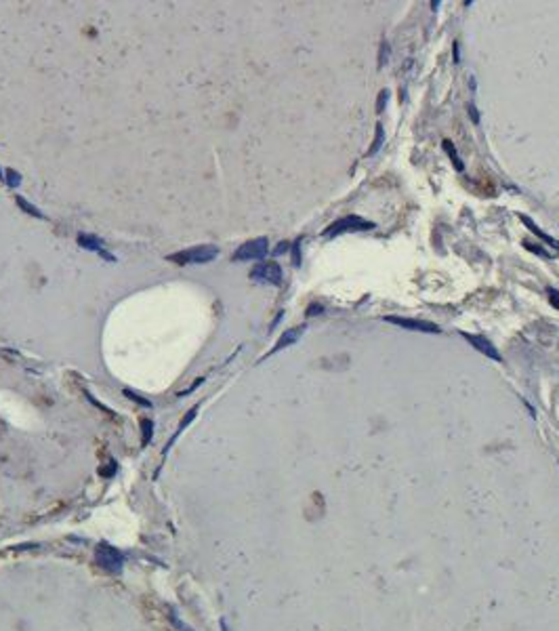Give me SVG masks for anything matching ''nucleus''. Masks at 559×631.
I'll list each match as a JSON object with an SVG mask.
<instances>
[{
    "label": "nucleus",
    "mask_w": 559,
    "mask_h": 631,
    "mask_svg": "<svg viewBox=\"0 0 559 631\" xmlns=\"http://www.w3.org/2000/svg\"><path fill=\"white\" fill-rule=\"evenodd\" d=\"M385 322L395 324L399 328H406V331H416V333H431V335H439L441 328L427 320H416V318H402V316H385Z\"/></svg>",
    "instance_id": "obj_5"
},
{
    "label": "nucleus",
    "mask_w": 559,
    "mask_h": 631,
    "mask_svg": "<svg viewBox=\"0 0 559 631\" xmlns=\"http://www.w3.org/2000/svg\"><path fill=\"white\" fill-rule=\"evenodd\" d=\"M387 55H389V44L387 42H383V47H380V59H378V66H385V61H387Z\"/></svg>",
    "instance_id": "obj_20"
},
{
    "label": "nucleus",
    "mask_w": 559,
    "mask_h": 631,
    "mask_svg": "<svg viewBox=\"0 0 559 631\" xmlns=\"http://www.w3.org/2000/svg\"><path fill=\"white\" fill-rule=\"evenodd\" d=\"M387 97H389V91H380V95H378V101H376V112H383V110H385Z\"/></svg>",
    "instance_id": "obj_18"
},
{
    "label": "nucleus",
    "mask_w": 559,
    "mask_h": 631,
    "mask_svg": "<svg viewBox=\"0 0 559 631\" xmlns=\"http://www.w3.org/2000/svg\"><path fill=\"white\" fill-rule=\"evenodd\" d=\"M452 53H454V61L458 64V61H460V49H458V40H456L454 44H452Z\"/></svg>",
    "instance_id": "obj_22"
},
{
    "label": "nucleus",
    "mask_w": 559,
    "mask_h": 631,
    "mask_svg": "<svg viewBox=\"0 0 559 631\" xmlns=\"http://www.w3.org/2000/svg\"><path fill=\"white\" fill-rule=\"evenodd\" d=\"M319 312H322V307H319V305H309L307 316H315V314H319Z\"/></svg>",
    "instance_id": "obj_23"
},
{
    "label": "nucleus",
    "mask_w": 559,
    "mask_h": 631,
    "mask_svg": "<svg viewBox=\"0 0 559 631\" xmlns=\"http://www.w3.org/2000/svg\"><path fill=\"white\" fill-rule=\"evenodd\" d=\"M523 246H526V248H528V251H532V253H534V255H538V257H545V259H551V257H553L551 253H549V251H547V248H540V246H534V244H532V242H528V240H523Z\"/></svg>",
    "instance_id": "obj_14"
},
{
    "label": "nucleus",
    "mask_w": 559,
    "mask_h": 631,
    "mask_svg": "<svg viewBox=\"0 0 559 631\" xmlns=\"http://www.w3.org/2000/svg\"><path fill=\"white\" fill-rule=\"evenodd\" d=\"M460 337L471 345V348H475L477 351H482L486 358H492L494 362H502V355L498 353V350L494 348V345L488 341V339H484V337H479V335H471V333H460Z\"/></svg>",
    "instance_id": "obj_7"
},
{
    "label": "nucleus",
    "mask_w": 559,
    "mask_h": 631,
    "mask_svg": "<svg viewBox=\"0 0 559 631\" xmlns=\"http://www.w3.org/2000/svg\"><path fill=\"white\" fill-rule=\"evenodd\" d=\"M124 396H126L128 400H135L137 404H141V406H147V408H152V402L149 400H145V398H141L139 394H135V392H130V389H124Z\"/></svg>",
    "instance_id": "obj_16"
},
{
    "label": "nucleus",
    "mask_w": 559,
    "mask_h": 631,
    "mask_svg": "<svg viewBox=\"0 0 559 631\" xmlns=\"http://www.w3.org/2000/svg\"><path fill=\"white\" fill-rule=\"evenodd\" d=\"M78 244L82 246V248H88V251H95V253H99L105 261H110V263H116V257L114 255H110L108 251L103 248V242L97 236H91V234H80L78 236Z\"/></svg>",
    "instance_id": "obj_8"
},
{
    "label": "nucleus",
    "mask_w": 559,
    "mask_h": 631,
    "mask_svg": "<svg viewBox=\"0 0 559 631\" xmlns=\"http://www.w3.org/2000/svg\"><path fill=\"white\" fill-rule=\"evenodd\" d=\"M95 560H97V564H99L103 570H108V572H120L122 566H124L122 552L116 549V547L108 545V543H101L99 547H97Z\"/></svg>",
    "instance_id": "obj_4"
},
{
    "label": "nucleus",
    "mask_w": 559,
    "mask_h": 631,
    "mask_svg": "<svg viewBox=\"0 0 559 631\" xmlns=\"http://www.w3.org/2000/svg\"><path fill=\"white\" fill-rule=\"evenodd\" d=\"M269 251V240L267 238H254V240H248L238 251L232 255V261H256V259H263L265 255Z\"/></svg>",
    "instance_id": "obj_3"
},
{
    "label": "nucleus",
    "mask_w": 559,
    "mask_h": 631,
    "mask_svg": "<svg viewBox=\"0 0 559 631\" xmlns=\"http://www.w3.org/2000/svg\"><path fill=\"white\" fill-rule=\"evenodd\" d=\"M305 333V326H295V328H288V331H284V335L278 339V343L273 345V350L271 351H267V355L265 358H269V355H273V353H278L280 350H284V348H288V345H292V343H297L299 341V337ZM263 358V360H265Z\"/></svg>",
    "instance_id": "obj_9"
},
{
    "label": "nucleus",
    "mask_w": 559,
    "mask_h": 631,
    "mask_svg": "<svg viewBox=\"0 0 559 631\" xmlns=\"http://www.w3.org/2000/svg\"><path fill=\"white\" fill-rule=\"evenodd\" d=\"M549 301H551V305H553V307H557V309H559V290L549 288Z\"/></svg>",
    "instance_id": "obj_19"
},
{
    "label": "nucleus",
    "mask_w": 559,
    "mask_h": 631,
    "mask_svg": "<svg viewBox=\"0 0 559 631\" xmlns=\"http://www.w3.org/2000/svg\"><path fill=\"white\" fill-rule=\"evenodd\" d=\"M441 147L446 149V154L450 156V160H452V164H454V168H458V171H463L465 168V164L460 162V158H458V154H456V149H454V143H452L450 139H443V143H441Z\"/></svg>",
    "instance_id": "obj_11"
},
{
    "label": "nucleus",
    "mask_w": 559,
    "mask_h": 631,
    "mask_svg": "<svg viewBox=\"0 0 559 631\" xmlns=\"http://www.w3.org/2000/svg\"><path fill=\"white\" fill-rule=\"evenodd\" d=\"M290 246H292V244H290V242H286V240H284V242H280V246L276 248V251H273V255H276V257H278V255H284V253H286Z\"/></svg>",
    "instance_id": "obj_21"
},
{
    "label": "nucleus",
    "mask_w": 559,
    "mask_h": 631,
    "mask_svg": "<svg viewBox=\"0 0 559 631\" xmlns=\"http://www.w3.org/2000/svg\"><path fill=\"white\" fill-rule=\"evenodd\" d=\"M469 114H471V120L477 124L479 122V114H477V110L473 108V105H469Z\"/></svg>",
    "instance_id": "obj_24"
},
{
    "label": "nucleus",
    "mask_w": 559,
    "mask_h": 631,
    "mask_svg": "<svg viewBox=\"0 0 559 631\" xmlns=\"http://www.w3.org/2000/svg\"><path fill=\"white\" fill-rule=\"evenodd\" d=\"M374 141H372V145H370V149L366 152V156L368 158H372L374 154H378L380 152V147H383V143H385V129H383V124H376L374 127Z\"/></svg>",
    "instance_id": "obj_10"
},
{
    "label": "nucleus",
    "mask_w": 559,
    "mask_h": 631,
    "mask_svg": "<svg viewBox=\"0 0 559 631\" xmlns=\"http://www.w3.org/2000/svg\"><path fill=\"white\" fill-rule=\"evenodd\" d=\"M374 227H376V225L372 223V221L364 219V217H360V215H347V217H341V219H336L334 223L328 225L324 232H322V236H324V238H336V236H341V234L368 232V229H374Z\"/></svg>",
    "instance_id": "obj_1"
},
{
    "label": "nucleus",
    "mask_w": 559,
    "mask_h": 631,
    "mask_svg": "<svg viewBox=\"0 0 559 631\" xmlns=\"http://www.w3.org/2000/svg\"><path fill=\"white\" fill-rule=\"evenodd\" d=\"M250 278L256 282H265V284H273V286H280L282 284V268L276 261H261L259 265H254L250 272Z\"/></svg>",
    "instance_id": "obj_6"
},
{
    "label": "nucleus",
    "mask_w": 559,
    "mask_h": 631,
    "mask_svg": "<svg viewBox=\"0 0 559 631\" xmlns=\"http://www.w3.org/2000/svg\"><path fill=\"white\" fill-rule=\"evenodd\" d=\"M154 435V423L149 419H141V446H147Z\"/></svg>",
    "instance_id": "obj_12"
},
{
    "label": "nucleus",
    "mask_w": 559,
    "mask_h": 631,
    "mask_svg": "<svg viewBox=\"0 0 559 631\" xmlns=\"http://www.w3.org/2000/svg\"><path fill=\"white\" fill-rule=\"evenodd\" d=\"M217 255H219V248H217V246H212V244H200V246L187 248V251H179V253L168 255V261H175V263H179V265H187V263H208V261L215 259Z\"/></svg>",
    "instance_id": "obj_2"
},
{
    "label": "nucleus",
    "mask_w": 559,
    "mask_h": 631,
    "mask_svg": "<svg viewBox=\"0 0 559 631\" xmlns=\"http://www.w3.org/2000/svg\"><path fill=\"white\" fill-rule=\"evenodd\" d=\"M0 177H2V171H0Z\"/></svg>",
    "instance_id": "obj_25"
},
{
    "label": "nucleus",
    "mask_w": 559,
    "mask_h": 631,
    "mask_svg": "<svg viewBox=\"0 0 559 631\" xmlns=\"http://www.w3.org/2000/svg\"><path fill=\"white\" fill-rule=\"evenodd\" d=\"M4 175H6V183L11 185V188H17V185L21 183V175L17 171H13V168H6Z\"/></svg>",
    "instance_id": "obj_15"
},
{
    "label": "nucleus",
    "mask_w": 559,
    "mask_h": 631,
    "mask_svg": "<svg viewBox=\"0 0 559 631\" xmlns=\"http://www.w3.org/2000/svg\"><path fill=\"white\" fill-rule=\"evenodd\" d=\"M299 246H301V240H297V242L290 246V248H292V261H295L297 268L301 265V251H299Z\"/></svg>",
    "instance_id": "obj_17"
},
{
    "label": "nucleus",
    "mask_w": 559,
    "mask_h": 631,
    "mask_svg": "<svg viewBox=\"0 0 559 631\" xmlns=\"http://www.w3.org/2000/svg\"><path fill=\"white\" fill-rule=\"evenodd\" d=\"M15 200H17V204H19V209H21V210H25L28 215H34V217H38V219H42V217H44V215H42V210H38V207H34V204H30L25 198L17 196Z\"/></svg>",
    "instance_id": "obj_13"
}]
</instances>
